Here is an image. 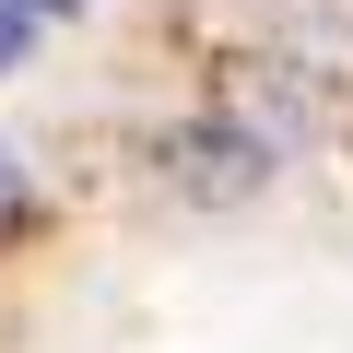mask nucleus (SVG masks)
I'll list each match as a JSON object with an SVG mask.
<instances>
[{"label": "nucleus", "instance_id": "f257e3e1", "mask_svg": "<svg viewBox=\"0 0 353 353\" xmlns=\"http://www.w3.org/2000/svg\"><path fill=\"white\" fill-rule=\"evenodd\" d=\"M165 176L189 201H248L259 176H271V153H259V130H236V118H189V130H165Z\"/></svg>", "mask_w": 353, "mask_h": 353}, {"label": "nucleus", "instance_id": "f03ea898", "mask_svg": "<svg viewBox=\"0 0 353 353\" xmlns=\"http://www.w3.org/2000/svg\"><path fill=\"white\" fill-rule=\"evenodd\" d=\"M24 224H36V176H24V165H12V153H0V248H12V236H24Z\"/></svg>", "mask_w": 353, "mask_h": 353}, {"label": "nucleus", "instance_id": "7ed1b4c3", "mask_svg": "<svg viewBox=\"0 0 353 353\" xmlns=\"http://www.w3.org/2000/svg\"><path fill=\"white\" fill-rule=\"evenodd\" d=\"M36 36H48V12H36V0H0V71H12Z\"/></svg>", "mask_w": 353, "mask_h": 353}, {"label": "nucleus", "instance_id": "20e7f679", "mask_svg": "<svg viewBox=\"0 0 353 353\" xmlns=\"http://www.w3.org/2000/svg\"><path fill=\"white\" fill-rule=\"evenodd\" d=\"M36 12H48V24H59V12H83V0H36Z\"/></svg>", "mask_w": 353, "mask_h": 353}]
</instances>
